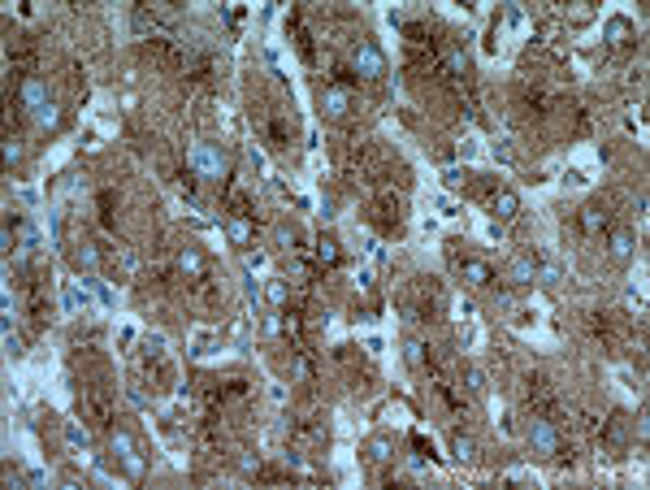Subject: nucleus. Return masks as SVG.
<instances>
[{
  "instance_id": "f257e3e1",
  "label": "nucleus",
  "mask_w": 650,
  "mask_h": 490,
  "mask_svg": "<svg viewBox=\"0 0 650 490\" xmlns=\"http://www.w3.org/2000/svg\"><path fill=\"white\" fill-rule=\"evenodd\" d=\"M191 174H195V178H208V183H222L226 174H230L226 148L222 144H195L191 148Z\"/></svg>"
},
{
  "instance_id": "f03ea898",
  "label": "nucleus",
  "mask_w": 650,
  "mask_h": 490,
  "mask_svg": "<svg viewBox=\"0 0 650 490\" xmlns=\"http://www.w3.org/2000/svg\"><path fill=\"white\" fill-rule=\"evenodd\" d=\"M529 443H534V452L546 456V460H564V456H568V447H564V438H559L555 421H546V417H534V421H529Z\"/></svg>"
},
{
  "instance_id": "7ed1b4c3",
  "label": "nucleus",
  "mask_w": 650,
  "mask_h": 490,
  "mask_svg": "<svg viewBox=\"0 0 650 490\" xmlns=\"http://www.w3.org/2000/svg\"><path fill=\"white\" fill-rule=\"evenodd\" d=\"M351 70H356L360 78H386L382 48L373 44V39H356V48H351Z\"/></svg>"
},
{
  "instance_id": "20e7f679",
  "label": "nucleus",
  "mask_w": 650,
  "mask_h": 490,
  "mask_svg": "<svg viewBox=\"0 0 650 490\" xmlns=\"http://www.w3.org/2000/svg\"><path fill=\"white\" fill-rule=\"evenodd\" d=\"M109 447H113V456L122 460L126 477H144V473H148V464H144V456H139V447H134V438L126 434V429H113V434H109Z\"/></svg>"
},
{
  "instance_id": "39448f33",
  "label": "nucleus",
  "mask_w": 650,
  "mask_h": 490,
  "mask_svg": "<svg viewBox=\"0 0 650 490\" xmlns=\"http://www.w3.org/2000/svg\"><path fill=\"white\" fill-rule=\"evenodd\" d=\"M17 105H22L26 113H39L44 105H52L48 100V83H44V78H35V74L22 78V87H17Z\"/></svg>"
},
{
  "instance_id": "423d86ee",
  "label": "nucleus",
  "mask_w": 650,
  "mask_h": 490,
  "mask_svg": "<svg viewBox=\"0 0 650 490\" xmlns=\"http://www.w3.org/2000/svg\"><path fill=\"white\" fill-rule=\"evenodd\" d=\"M347 109H351V95H347V87H325V91H321V113L330 117V122H343V117H347Z\"/></svg>"
},
{
  "instance_id": "0eeeda50",
  "label": "nucleus",
  "mask_w": 650,
  "mask_h": 490,
  "mask_svg": "<svg viewBox=\"0 0 650 490\" xmlns=\"http://www.w3.org/2000/svg\"><path fill=\"white\" fill-rule=\"evenodd\" d=\"M490 208H495V217L507 222V217H516V213H520V195L511 191V187H499V191H495V200H490Z\"/></svg>"
},
{
  "instance_id": "6e6552de",
  "label": "nucleus",
  "mask_w": 650,
  "mask_h": 490,
  "mask_svg": "<svg viewBox=\"0 0 650 490\" xmlns=\"http://www.w3.org/2000/svg\"><path fill=\"white\" fill-rule=\"evenodd\" d=\"M456 265H460V273H464L472 286H490V282H495V269H490L486 261H456Z\"/></svg>"
},
{
  "instance_id": "1a4fd4ad",
  "label": "nucleus",
  "mask_w": 650,
  "mask_h": 490,
  "mask_svg": "<svg viewBox=\"0 0 650 490\" xmlns=\"http://www.w3.org/2000/svg\"><path fill=\"white\" fill-rule=\"evenodd\" d=\"M507 278L516 282V286L534 282L538 278V257H516V261H511V269H507Z\"/></svg>"
},
{
  "instance_id": "9d476101",
  "label": "nucleus",
  "mask_w": 650,
  "mask_h": 490,
  "mask_svg": "<svg viewBox=\"0 0 650 490\" xmlns=\"http://www.w3.org/2000/svg\"><path fill=\"white\" fill-rule=\"evenodd\" d=\"M178 269L187 273V278H195V282H204V278H208V265H204V257H200L195 247H187L183 257H178Z\"/></svg>"
},
{
  "instance_id": "9b49d317",
  "label": "nucleus",
  "mask_w": 650,
  "mask_h": 490,
  "mask_svg": "<svg viewBox=\"0 0 650 490\" xmlns=\"http://www.w3.org/2000/svg\"><path fill=\"white\" fill-rule=\"evenodd\" d=\"M628 39H633V22H628V17H612V22H607V44L624 48Z\"/></svg>"
},
{
  "instance_id": "f8f14e48",
  "label": "nucleus",
  "mask_w": 650,
  "mask_h": 490,
  "mask_svg": "<svg viewBox=\"0 0 650 490\" xmlns=\"http://www.w3.org/2000/svg\"><path fill=\"white\" fill-rule=\"evenodd\" d=\"M624 434H628V417H624V413H612V421H607V447H612V452H620V447H624Z\"/></svg>"
},
{
  "instance_id": "ddd939ff",
  "label": "nucleus",
  "mask_w": 650,
  "mask_h": 490,
  "mask_svg": "<svg viewBox=\"0 0 650 490\" xmlns=\"http://www.w3.org/2000/svg\"><path fill=\"white\" fill-rule=\"evenodd\" d=\"M317 261H321L325 269H334V265H339V261H343V252H339V239H330V234H321V239H317Z\"/></svg>"
},
{
  "instance_id": "4468645a",
  "label": "nucleus",
  "mask_w": 650,
  "mask_h": 490,
  "mask_svg": "<svg viewBox=\"0 0 650 490\" xmlns=\"http://www.w3.org/2000/svg\"><path fill=\"white\" fill-rule=\"evenodd\" d=\"M529 399H534L538 408H550V404H555V390H550L546 378H529Z\"/></svg>"
},
{
  "instance_id": "2eb2a0df",
  "label": "nucleus",
  "mask_w": 650,
  "mask_h": 490,
  "mask_svg": "<svg viewBox=\"0 0 650 490\" xmlns=\"http://www.w3.org/2000/svg\"><path fill=\"white\" fill-rule=\"evenodd\" d=\"M603 226H607V213H603L598 204H589V208H581V230H585V234H598Z\"/></svg>"
},
{
  "instance_id": "dca6fc26",
  "label": "nucleus",
  "mask_w": 650,
  "mask_h": 490,
  "mask_svg": "<svg viewBox=\"0 0 650 490\" xmlns=\"http://www.w3.org/2000/svg\"><path fill=\"white\" fill-rule=\"evenodd\" d=\"M364 452H369L373 464H386V460H395V443H390V438H373Z\"/></svg>"
},
{
  "instance_id": "f3484780",
  "label": "nucleus",
  "mask_w": 650,
  "mask_h": 490,
  "mask_svg": "<svg viewBox=\"0 0 650 490\" xmlns=\"http://www.w3.org/2000/svg\"><path fill=\"white\" fill-rule=\"evenodd\" d=\"M633 247L637 243H633V234H628V230H616L612 234V257L616 261H628V257H633Z\"/></svg>"
},
{
  "instance_id": "a211bd4d",
  "label": "nucleus",
  "mask_w": 650,
  "mask_h": 490,
  "mask_svg": "<svg viewBox=\"0 0 650 490\" xmlns=\"http://www.w3.org/2000/svg\"><path fill=\"white\" fill-rule=\"evenodd\" d=\"M74 265L78 269H100V252H95L91 243H78L74 247Z\"/></svg>"
},
{
  "instance_id": "6ab92c4d",
  "label": "nucleus",
  "mask_w": 650,
  "mask_h": 490,
  "mask_svg": "<svg viewBox=\"0 0 650 490\" xmlns=\"http://www.w3.org/2000/svg\"><path fill=\"white\" fill-rule=\"evenodd\" d=\"M226 230H230V239H234V243H247V239H252V222H247V213H234Z\"/></svg>"
},
{
  "instance_id": "aec40b11",
  "label": "nucleus",
  "mask_w": 650,
  "mask_h": 490,
  "mask_svg": "<svg viewBox=\"0 0 650 490\" xmlns=\"http://www.w3.org/2000/svg\"><path fill=\"white\" fill-rule=\"evenodd\" d=\"M451 452H456V460H460V464H468L472 456H477V443H472L468 434H456V438H451Z\"/></svg>"
},
{
  "instance_id": "412c9836",
  "label": "nucleus",
  "mask_w": 650,
  "mask_h": 490,
  "mask_svg": "<svg viewBox=\"0 0 650 490\" xmlns=\"http://www.w3.org/2000/svg\"><path fill=\"white\" fill-rule=\"evenodd\" d=\"M35 122H39V130H56V126H61V109H56V105H44V109L35 113Z\"/></svg>"
},
{
  "instance_id": "4be33fe9",
  "label": "nucleus",
  "mask_w": 650,
  "mask_h": 490,
  "mask_svg": "<svg viewBox=\"0 0 650 490\" xmlns=\"http://www.w3.org/2000/svg\"><path fill=\"white\" fill-rule=\"evenodd\" d=\"M403 351H408V365H412V369H425V365H429V360H425V343H421V339H408V343H403Z\"/></svg>"
},
{
  "instance_id": "5701e85b",
  "label": "nucleus",
  "mask_w": 650,
  "mask_h": 490,
  "mask_svg": "<svg viewBox=\"0 0 650 490\" xmlns=\"http://www.w3.org/2000/svg\"><path fill=\"white\" fill-rule=\"evenodd\" d=\"M17 161H22V139H17V135H5V165L13 169Z\"/></svg>"
},
{
  "instance_id": "b1692460",
  "label": "nucleus",
  "mask_w": 650,
  "mask_h": 490,
  "mask_svg": "<svg viewBox=\"0 0 650 490\" xmlns=\"http://www.w3.org/2000/svg\"><path fill=\"white\" fill-rule=\"evenodd\" d=\"M65 438H70L74 447H87V438H91V434H87V425H78V421H70V425H65Z\"/></svg>"
},
{
  "instance_id": "393cba45",
  "label": "nucleus",
  "mask_w": 650,
  "mask_h": 490,
  "mask_svg": "<svg viewBox=\"0 0 650 490\" xmlns=\"http://www.w3.org/2000/svg\"><path fill=\"white\" fill-rule=\"evenodd\" d=\"M265 296H269V304H286V300H291V291H286V282H269Z\"/></svg>"
},
{
  "instance_id": "a878e982",
  "label": "nucleus",
  "mask_w": 650,
  "mask_h": 490,
  "mask_svg": "<svg viewBox=\"0 0 650 490\" xmlns=\"http://www.w3.org/2000/svg\"><path fill=\"white\" fill-rule=\"evenodd\" d=\"M100 222L113 226V191H100Z\"/></svg>"
},
{
  "instance_id": "bb28decb",
  "label": "nucleus",
  "mask_w": 650,
  "mask_h": 490,
  "mask_svg": "<svg viewBox=\"0 0 650 490\" xmlns=\"http://www.w3.org/2000/svg\"><path fill=\"white\" fill-rule=\"evenodd\" d=\"M464 382H468V390H472V395H481V390H486V378L477 374V369H464Z\"/></svg>"
},
{
  "instance_id": "cd10ccee",
  "label": "nucleus",
  "mask_w": 650,
  "mask_h": 490,
  "mask_svg": "<svg viewBox=\"0 0 650 490\" xmlns=\"http://www.w3.org/2000/svg\"><path fill=\"white\" fill-rule=\"evenodd\" d=\"M278 243H282L286 252H295V243H300V234H295L291 226H278Z\"/></svg>"
},
{
  "instance_id": "c85d7f7f",
  "label": "nucleus",
  "mask_w": 650,
  "mask_h": 490,
  "mask_svg": "<svg viewBox=\"0 0 650 490\" xmlns=\"http://www.w3.org/2000/svg\"><path fill=\"white\" fill-rule=\"evenodd\" d=\"M5 351H9V356H22V339H17L13 330H5Z\"/></svg>"
},
{
  "instance_id": "c756f323",
  "label": "nucleus",
  "mask_w": 650,
  "mask_h": 490,
  "mask_svg": "<svg viewBox=\"0 0 650 490\" xmlns=\"http://www.w3.org/2000/svg\"><path fill=\"white\" fill-rule=\"evenodd\" d=\"M239 468H243V473H261V460H252V456H243V460H239Z\"/></svg>"
}]
</instances>
